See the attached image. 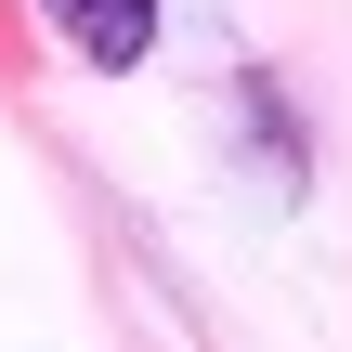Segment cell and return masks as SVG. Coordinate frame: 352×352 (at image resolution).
<instances>
[{
    "mask_svg": "<svg viewBox=\"0 0 352 352\" xmlns=\"http://www.w3.org/2000/svg\"><path fill=\"white\" fill-rule=\"evenodd\" d=\"M39 26H52L78 65H104V78H131V65L157 52V0H39Z\"/></svg>",
    "mask_w": 352,
    "mask_h": 352,
    "instance_id": "1",
    "label": "cell"
}]
</instances>
